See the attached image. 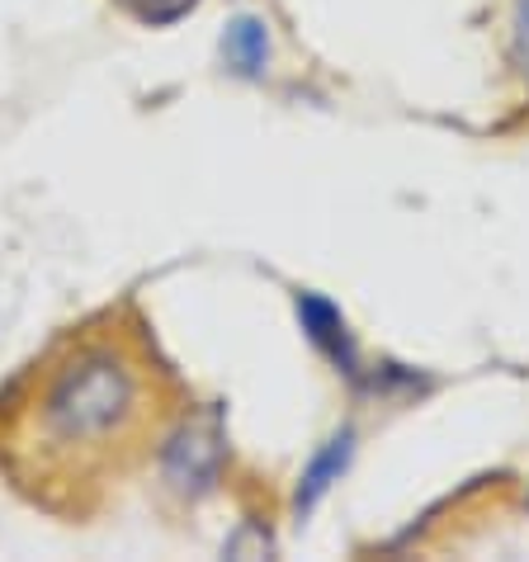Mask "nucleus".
Returning <instances> with one entry per match:
<instances>
[{"instance_id": "nucleus-2", "label": "nucleus", "mask_w": 529, "mask_h": 562, "mask_svg": "<svg viewBox=\"0 0 529 562\" xmlns=\"http://www.w3.org/2000/svg\"><path fill=\"white\" fill-rule=\"evenodd\" d=\"M299 312H303V326H307V336L317 340V346L331 355V359H340V364L350 369V359H354V350H350V336H346V322H340V312L326 303V299H317V293H307V299L299 303Z\"/></svg>"}, {"instance_id": "nucleus-3", "label": "nucleus", "mask_w": 529, "mask_h": 562, "mask_svg": "<svg viewBox=\"0 0 529 562\" xmlns=\"http://www.w3.org/2000/svg\"><path fill=\"white\" fill-rule=\"evenodd\" d=\"M199 5V0H119V10L128 14V20L137 24H147V29H166V24H176L184 20Z\"/></svg>"}, {"instance_id": "nucleus-6", "label": "nucleus", "mask_w": 529, "mask_h": 562, "mask_svg": "<svg viewBox=\"0 0 529 562\" xmlns=\"http://www.w3.org/2000/svg\"><path fill=\"white\" fill-rule=\"evenodd\" d=\"M510 53H516V67L529 81V0H516V29H510Z\"/></svg>"}, {"instance_id": "nucleus-1", "label": "nucleus", "mask_w": 529, "mask_h": 562, "mask_svg": "<svg viewBox=\"0 0 529 562\" xmlns=\"http://www.w3.org/2000/svg\"><path fill=\"white\" fill-rule=\"evenodd\" d=\"M190 412L176 364L133 303L61 326L0 387V482L34 510L86 525L151 468Z\"/></svg>"}, {"instance_id": "nucleus-4", "label": "nucleus", "mask_w": 529, "mask_h": 562, "mask_svg": "<svg viewBox=\"0 0 529 562\" xmlns=\"http://www.w3.org/2000/svg\"><path fill=\"white\" fill-rule=\"evenodd\" d=\"M227 57L237 61L241 71H260L264 67V29L256 20H241L227 34Z\"/></svg>"}, {"instance_id": "nucleus-5", "label": "nucleus", "mask_w": 529, "mask_h": 562, "mask_svg": "<svg viewBox=\"0 0 529 562\" xmlns=\"http://www.w3.org/2000/svg\"><path fill=\"white\" fill-rule=\"evenodd\" d=\"M346 454H350V435H340V440H331V449H326V454L313 463V473L303 477V482H307V487H303V506H313L317 496L331 487V477L340 473V468H346Z\"/></svg>"}]
</instances>
